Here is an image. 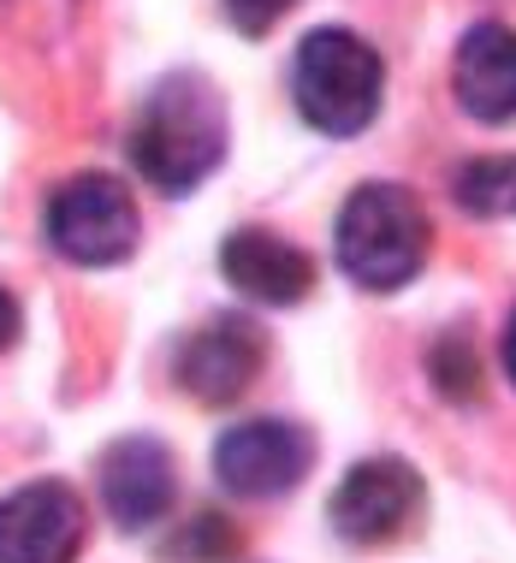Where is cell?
<instances>
[{"instance_id": "1", "label": "cell", "mask_w": 516, "mask_h": 563, "mask_svg": "<svg viewBox=\"0 0 516 563\" xmlns=\"http://www.w3.org/2000/svg\"><path fill=\"white\" fill-rule=\"evenodd\" d=\"M131 161L143 185L166 196L196 190L226 161V101L202 71H173L131 119Z\"/></svg>"}, {"instance_id": "2", "label": "cell", "mask_w": 516, "mask_h": 563, "mask_svg": "<svg viewBox=\"0 0 516 563\" xmlns=\"http://www.w3.org/2000/svg\"><path fill=\"white\" fill-rule=\"evenodd\" d=\"M332 255L362 291H404L428 262V214L404 185H362L339 208Z\"/></svg>"}, {"instance_id": "3", "label": "cell", "mask_w": 516, "mask_h": 563, "mask_svg": "<svg viewBox=\"0 0 516 563\" xmlns=\"http://www.w3.org/2000/svg\"><path fill=\"white\" fill-rule=\"evenodd\" d=\"M386 96V66L356 30H309L292 59V101L321 136H356L374 125Z\"/></svg>"}, {"instance_id": "4", "label": "cell", "mask_w": 516, "mask_h": 563, "mask_svg": "<svg viewBox=\"0 0 516 563\" xmlns=\"http://www.w3.org/2000/svg\"><path fill=\"white\" fill-rule=\"evenodd\" d=\"M136 202L113 173H78L48 202V243L72 267H119L136 250Z\"/></svg>"}, {"instance_id": "5", "label": "cell", "mask_w": 516, "mask_h": 563, "mask_svg": "<svg viewBox=\"0 0 516 563\" xmlns=\"http://www.w3.org/2000/svg\"><path fill=\"white\" fill-rule=\"evenodd\" d=\"M315 463V439L297 421L255 416L215 439V481L232 498H285L297 493Z\"/></svg>"}, {"instance_id": "6", "label": "cell", "mask_w": 516, "mask_h": 563, "mask_svg": "<svg viewBox=\"0 0 516 563\" xmlns=\"http://www.w3.org/2000/svg\"><path fill=\"white\" fill-rule=\"evenodd\" d=\"M89 505L66 481H24L0 498V563H78Z\"/></svg>"}, {"instance_id": "7", "label": "cell", "mask_w": 516, "mask_h": 563, "mask_svg": "<svg viewBox=\"0 0 516 563\" xmlns=\"http://www.w3.org/2000/svg\"><path fill=\"white\" fill-rule=\"evenodd\" d=\"M421 510V475L404 456H362L332 493V528L344 545H392Z\"/></svg>"}, {"instance_id": "8", "label": "cell", "mask_w": 516, "mask_h": 563, "mask_svg": "<svg viewBox=\"0 0 516 563\" xmlns=\"http://www.w3.org/2000/svg\"><path fill=\"white\" fill-rule=\"evenodd\" d=\"M262 362H267L262 327L244 321V314H215L178 344L173 374H178V391H190L196 404H232L255 386Z\"/></svg>"}, {"instance_id": "9", "label": "cell", "mask_w": 516, "mask_h": 563, "mask_svg": "<svg viewBox=\"0 0 516 563\" xmlns=\"http://www.w3.org/2000/svg\"><path fill=\"white\" fill-rule=\"evenodd\" d=\"M96 493H101V505H108V516L125 528V534L155 528L178 498V463H173V451H166L161 439L125 433V439H113V445L101 451Z\"/></svg>"}, {"instance_id": "10", "label": "cell", "mask_w": 516, "mask_h": 563, "mask_svg": "<svg viewBox=\"0 0 516 563\" xmlns=\"http://www.w3.org/2000/svg\"><path fill=\"white\" fill-rule=\"evenodd\" d=\"M220 273L238 297L267 302V309H292L315 291V262L292 238L267 232V225H244L220 243Z\"/></svg>"}, {"instance_id": "11", "label": "cell", "mask_w": 516, "mask_h": 563, "mask_svg": "<svg viewBox=\"0 0 516 563\" xmlns=\"http://www.w3.org/2000/svg\"><path fill=\"white\" fill-rule=\"evenodd\" d=\"M451 89L481 125H516V30L475 24L451 59Z\"/></svg>"}, {"instance_id": "12", "label": "cell", "mask_w": 516, "mask_h": 563, "mask_svg": "<svg viewBox=\"0 0 516 563\" xmlns=\"http://www.w3.org/2000/svg\"><path fill=\"white\" fill-rule=\"evenodd\" d=\"M458 202L469 214H487V220H510L516 214V161H475L451 178Z\"/></svg>"}, {"instance_id": "13", "label": "cell", "mask_w": 516, "mask_h": 563, "mask_svg": "<svg viewBox=\"0 0 516 563\" xmlns=\"http://www.w3.org/2000/svg\"><path fill=\"white\" fill-rule=\"evenodd\" d=\"M433 379H439V391L446 398H475V350H469L463 339H439L433 350Z\"/></svg>"}, {"instance_id": "14", "label": "cell", "mask_w": 516, "mask_h": 563, "mask_svg": "<svg viewBox=\"0 0 516 563\" xmlns=\"http://www.w3.org/2000/svg\"><path fill=\"white\" fill-rule=\"evenodd\" d=\"M292 7H297V0H226V19L244 30V36H267V30L279 24Z\"/></svg>"}, {"instance_id": "15", "label": "cell", "mask_w": 516, "mask_h": 563, "mask_svg": "<svg viewBox=\"0 0 516 563\" xmlns=\"http://www.w3.org/2000/svg\"><path fill=\"white\" fill-rule=\"evenodd\" d=\"M19 332H24V309H19V297L0 285V350H12L19 344Z\"/></svg>"}, {"instance_id": "16", "label": "cell", "mask_w": 516, "mask_h": 563, "mask_svg": "<svg viewBox=\"0 0 516 563\" xmlns=\"http://www.w3.org/2000/svg\"><path fill=\"white\" fill-rule=\"evenodd\" d=\"M505 374H510V386H516V314H510V327H505Z\"/></svg>"}]
</instances>
